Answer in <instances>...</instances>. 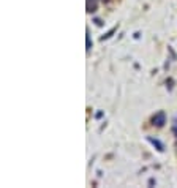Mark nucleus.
Returning a JSON list of instances; mask_svg holds the SVG:
<instances>
[{"label": "nucleus", "instance_id": "1", "mask_svg": "<svg viewBox=\"0 0 177 188\" xmlns=\"http://www.w3.org/2000/svg\"><path fill=\"white\" fill-rule=\"evenodd\" d=\"M164 123H166V115H164L163 111H160L158 114H155L153 117H152V125H155V126H163Z\"/></svg>", "mask_w": 177, "mask_h": 188}, {"label": "nucleus", "instance_id": "7", "mask_svg": "<svg viewBox=\"0 0 177 188\" xmlns=\"http://www.w3.org/2000/svg\"><path fill=\"white\" fill-rule=\"evenodd\" d=\"M173 133H174V134L177 136V126H174V128H173Z\"/></svg>", "mask_w": 177, "mask_h": 188}, {"label": "nucleus", "instance_id": "2", "mask_svg": "<svg viewBox=\"0 0 177 188\" xmlns=\"http://www.w3.org/2000/svg\"><path fill=\"white\" fill-rule=\"evenodd\" d=\"M147 141L150 142L152 146H155V147H157V150H160V152H163V150H164V146H163V144L160 142L158 139H153V137H147Z\"/></svg>", "mask_w": 177, "mask_h": 188}, {"label": "nucleus", "instance_id": "6", "mask_svg": "<svg viewBox=\"0 0 177 188\" xmlns=\"http://www.w3.org/2000/svg\"><path fill=\"white\" fill-rule=\"evenodd\" d=\"M93 22H95V24H97V25H103V21H101V19H95V21H93Z\"/></svg>", "mask_w": 177, "mask_h": 188}, {"label": "nucleus", "instance_id": "3", "mask_svg": "<svg viewBox=\"0 0 177 188\" xmlns=\"http://www.w3.org/2000/svg\"><path fill=\"white\" fill-rule=\"evenodd\" d=\"M95 10H97V3L95 2L90 3V0H87V11H89V13H93Z\"/></svg>", "mask_w": 177, "mask_h": 188}, {"label": "nucleus", "instance_id": "5", "mask_svg": "<svg viewBox=\"0 0 177 188\" xmlns=\"http://www.w3.org/2000/svg\"><path fill=\"white\" fill-rule=\"evenodd\" d=\"M86 41H87V51L90 49V36H89V30H87V38H86Z\"/></svg>", "mask_w": 177, "mask_h": 188}, {"label": "nucleus", "instance_id": "4", "mask_svg": "<svg viewBox=\"0 0 177 188\" xmlns=\"http://www.w3.org/2000/svg\"><path fill=\"white\" fill-rule=\"evenodd\" d=\"M114 32H115V27H114V29H112V30H111V32H108V33H106V35H104V36H101V40H103V41H104V40H108V38H109L111 35H112V33H114Z\"/></svg>", "mask_w": 177, "mask_h": 188}]
</instances>
